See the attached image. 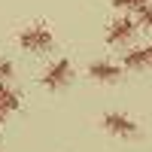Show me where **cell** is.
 Segmentation results:
<instances>
[{"instance_id":"30bf717a","label":"cell","mask_w":152,"mask_h":152,"mask_svg":"<svg viewBox=\"0 0 152 152\" xmlns=\"http://www.w3.org/2000/svg\"><path fill=\"white\" fill-rule=\"evenodd\" d=\"M9 76H12V64H9L6 58H0V82L9 79Z\"/></svg>"},{"instance_id":"5b68a950","label":"cell","mask_w":152,"mask_h":152,"mask_svg":"<svg viewBox=\"0 0 152 152\" xmlns=\"http://www.w3.org/2000/svg\"><path fill=\"white\" fill-rule=\"evenodd\" d=\"M88 76L97 79V82H116L119 76H122V70L116 64H110V61H94V64L88 67Z\"/></svg>"},{"instance_id":"277c9868","label":"cell","mask_w":152,"mask_h":152,"mask_svg":"<svg viewBox=\"0 0 152 152\" xmlns=\"http://www.w3.org/2000/svg\"><path fill=\"white\" fill-rule=\"evenodd\" d=\"M134 31H137V24L131 21V18H116L110 24V31H107V40L116 46V43H128L131 37H134Z\"/></svg>"},{"instance_id":"7a4b0ae2","label":"cell","mask_w":152,"mask_h":152,"mask_svg":"<svg viewBox=\"0 0 152 152\" xmlns=\"http://www.w3.org/2000/svg\"><path fill=\"white\" fill-rule=\"evenodd\" d=\"M70 76H73V64L70 61H55V64L43 73V85L52 88V91H58V88H64L70 82Z\"/></svg>"},{"instance_id":"8992f818","label":"cell","mask_w":152,"mask_h":152,"mask_svg":"<svg viewBox=\"0 0 152 152\" xmlns=\"http://www.w3.org/2000/svg\"><path fill=\"white\" fill-rule=\"evenodd\" d=\"M21 107V100H18V94L12 91V88H6V85H0V122H6V116L9 113H15Z\"/></svg>"},{"instance_id":"ba28073f","label":"cell","mask_w":152,"mask_h":152,"mask_svg":"<svg viewBox=\"0 0 152 152\" xmlns=\"http://www.w3.org/2000/svg\"><path fill=\"white\" fill-rule=\"evenodd\" d=\"M137 18H140V24H143V28H149V31H152V6L146 3V0H143L140 6H137Z\"/></svg>"},{"instance_id":"9c48e42d","label":"cell","mask_w":152,"mask_h":152,"mask_svg":"<svg viewBox=\"0 0 152 152\" xmlns=\"http://www.w3.org/2000/svg\"><path fill=\"white\" fill-rule=\"evenodd\" d=\"M140 3H143V0H113V6H116V9H137Z\"/></svg>"},{"instance_id":"6da1fadb","label":"cell","mask_w":152,"mask_h":152,"mask_svg":"<svg viewBox=\"0 0 152 152\" xmlns=\"http://www.w3.org/2000/svg\"><path fill=\"white\" fill-rule=\"evenodd\" d=\"M18 43H21V49H28V52H46V49H52V31H49L46 24H34V28L21 31Z\"/></svg>"},{"instance_id":"3957f363","label":"cell","mask_w":152,"mask_h":152,"mask_svg":"<svg viewBox=\"0 0 152 152\" xmlns=\"http://www.w3.org/2000/svg\"><path fill=\"white\" fill-rule=\"evenodd\" d=\"M104 128L110 134H116V137H137L140 134V128L134 125V119L122 116V113H107L104 116Z\"/></svg>"},{"instance_id":"52a82bcc","label":"cell","mask_w":152,"mask_h":152,"mask_svg":"<svg viewBox=\"0 0 152 152\" xmlns=\"http://www.w3.org/2000/svg\"><path fill=\"white\" fill-rule=\"evenodd\" d=\"M149 64V49H134V52L125 55V67L128 70H140Z\"/></svg>"}]
</instances>
